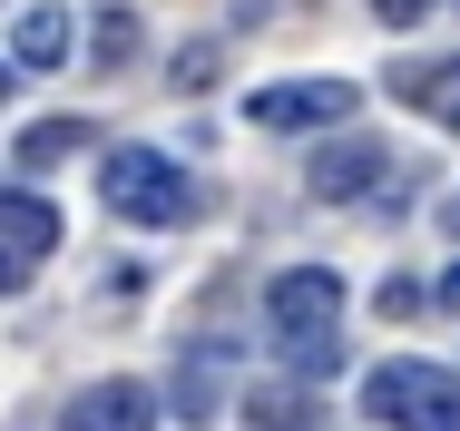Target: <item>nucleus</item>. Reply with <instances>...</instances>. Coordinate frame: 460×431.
Segmentation results:
<instances>
[{"mask_svg": "<svg viewBox=\"0 0 460 431\" xmlns=\"http://www.w3.org/2000/svg\"><path fill=\"white\" fill-rule=\"evenodd\" d=\"M265 324H275L284 363L304 382H323L343 363V274L333 265H284L275 284H265Z\"/></svg>", "mask_w": 460, "mask_h": 431, "instance_id": "1", "label": "nucleus"}, {"mask_svg": "<svg viewBox=\"0 0 460 431\" xmlns=\"http://www.w3.org/2000/svg\"><path fill=\"white\" fill-rule=\"evenodd\" d=\"M363 412L382 431H460V373L451 363H421V353L372 363L363 373Z\"/></svg>", "mask_w": 460, "mask_h": 431, "instance_id": "2", "label": "nucleus"}, {"mask_svg": "<svg viewBox=\"0 0 460 431\" xmlns=\"http://www.w3.org/2000/svg\"><path fill=\"white\" fill-rule=\"evenodd\" d=\"M98 196H108V216H128V226H186V216H196L186 167L157 157V148H118V157L98 167Z\"/></svg>", "mask_w": 460, "mask_h": 431, "instance_id": "3", "label": "nucleus"}, {"mask_svg": "<svg viewBox=\"0 0 460 431\" xmlns=\"http://www.w3.org/2000/svg\"><path fill=\"white\" fill-rule=\"evenodd\" d=\"M49 256H59V206L30 196V186H10L0 196V294H20Z\"/></svg>", "mask_w": 460, "mask_h": 431, "instance_id": "4", "label": "nucleus"}, {"mask_svg": "<svg viewBox=\"0 0 460 431\" xmlns=\"http://www.w3.org/2000/svg\"><path fill=\"white\" fill-rule=\"evenodd\" d=\"M353 118V79H275L255 88V128H343Z\"/></svg>", "mask_w": 460, "mask_h": 431, "instance_id": "5", "label": "nucleus"}, {"mask_svg": "<svg viewBox=\"0 0 460 431\" xmlns=\"http://www.w3.org/2000/svg\"><path fill=\"white\" fill-rule=\"evenodd\" d=\"M382 176H392V148H382V138H323L314 167H304V186H314L323 206H343V196H372Z\"/></svg>", "mask_w": 460, "mask_h": 431, "instance_id": "6", "label": "nucleus"}, {"mask_svg": "<svg viewBox=\"0 0 460 431\" xmlns=\"http://www.w3.org/2000/svg\"><path fill=\"white\" fill-rule=\"evenodd\" d=\"M59 431H157V392L147 382H89V392H69V412H59Z\"/></svg>", "mask_w": 460, "mask_h": 431, "instance_id": "7", "label": "nucleus"}, {"mask_svg": "<svg viewBox=\"0 0 460 431\" xmlns=\"http://www.w3.org/2000/svg\"><path fill=\"white\" fill-rule=\"evenodd\" d=\"M10 59H20V69H69V59H79V20H69L59 0L20 10V30H10Z\"/></svg>", "mask_w": 460, "mask_h": 431, "instance_id": "8", "label": "nucleus"}, {"mask_svg": "<svg viewBox=\"0 0 460 431\" xmlns=\"http://www.w3.org/2000/svg\"><path fill=\"white\" fill-rule=\"evenodd\" d=\"M89 148V118H40V128H20V176H49V167H69Z\"/></svg>", "mask_w": 460, "mask_h": 431, "instance_id": "9", "label": "nucleus"}, {"mask_svg": "<svg viewBox=\"0 0 460 431\" xmlns=\"http://www.w3.org/2000/svg\"><path fill=\"white\" fill-rule=\"evenodd\" d=\"M392 88H402V98H421L441 128H460V59H451V69H392Z\"/></svg>", "mask_w": 460, "mask_h": 431, "instance_id": "10", "label": "nucleus"}, {"mask_svg": "<svg viewBox=\"0 0 460 431\" xmlns=\"http://www.w3.org/2000/svg\"><path fill=\"white\" fill-rule=\"evenodd\" d=\"M137 59V10H98L89 30V69H128Z\"/></svg>", "mask_w": 460, "mask_h": 431, "instance_id": "11", "label": "nucleus"}, {"mask_svg": "<svg viewBox=\"0 0 460 431\" xmlns=\"http://www.w3.org/2000/svg\"><path fill=\"white\" fill-rule=\"evenodd\" d=\"M245 412H255V431H314V392H294V382H284V392H255Z\"/></svg>", "mask_w": 460, "mask_h": 431, "instance_id": "12", "label": "nucleus"}, {"mask_svg": "<svg viewBox=\"0 0 460 431\" xmlns=\"http://www.w3.org/2000/svg\"><path fill=\"white\" fill-rule=\"evenodd\" d=\"M216 373H226V353H196V363H186V382H177V412H186V422H206V412H216V392H226Z\"/></svg>", "mask_w": 460, "mask_h": 431, "instance_id": "13", "label": "nucleus"}, {"mask_svg": "<svg viewBox=\"0 0 460 431\" xmlns=\"http://www.w3.org/2000/svg\"><path fill=\"white\" fill-rule=\"evenodd\" d=\"M372 304H382V314H392V324H411V304H431V294H421V284H411V274H392V284H382V294H372Z\"/></svg>", "mask_w": 460, "mask_h": 431, "instance_id": "14", "label": "nucleus"}, {"mask_svg": "<svg viewBox=\"0 0 460 431\" xmlns=\"http://www.w3.org/2000/svg\"><path fill=\"white\" fill-rule=\"evenodd\" d=\"M206 79H216V40H196V49L177 59V88H206Z\"/></svg>", "mask_w": 460, "mask_h": 431, "instance_id": "15", "label": "nucleus"}, {"mask_svg": "<svg viewBox=\"0 0 460 431\" xmlns=\"http://www.w3.org/2000/svg\"><path fill=\"white\" fill-rule=\"evenodd\" d=\"M421 10H431V0H372V20H392V30H411Z\"/></svg>", "mask_w": 460, "mask_h": 431, "instance_id": "16", "label": "nucleus"}, {"mask_svg": "<svg viewBox=\"0 0 460 431\" xmlns=\"http://www.w3.org/2000/svg\"><path fill=\"white\" fill-rule=\"evenodd\" d=\"M431 304H441V314H460V265L441 274V284H431Z\"/></svg>", "mask_w": 460, "mask_h": 431, "instance_id": "17", "label": "nucleus"}, {"mask_svg": "<svg viewBox=\"0 0 460 431\" xmlns=\"http://www.w3.org/2000/svg\"><path fill=\"white\" fill-rule=\"evenodd\" d=\"M10 79H20V59H10V49H0V98H10Z\"/></svg>", "mask_w": 460, "mask_h": 431, "instance_id": "18", "label": "nucleus"}, {"mask_svg": "<svg viewBox=\"0 0 460 431\" xmlns=\"http://www.w3.org/2000/svg\"><path fill=\"white\" fill-rule=\"evenodd\" d=\"M441 226H451V236H460V196H451V216H441Z\"/></svg>", "mask_w": 460, "mask_h": 431, "instance_id": "19", "label": "nucleus"}]
</instances>
